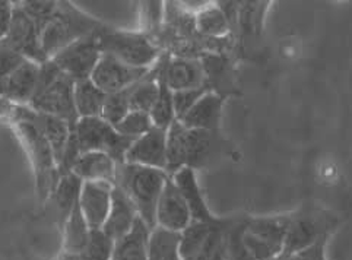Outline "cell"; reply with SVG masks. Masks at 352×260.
I'll return each mask as SVG.
<instances>
[{"label":"cell","mask_w":352,"mask_h":260,"mask_svg":"<svg viewBox=\"0 0 352 260\" xmlns=\"http://www.w3.org/2000/svg\"><path fill=\"white\" fill-rule=\"evenodd\" d=\"M338 226V218L322 208L304 206L288 215L285 254H296L323 239H329Z\"/></svg>","instance_id":"6"},{"label":"cell","mask_w":352,"mask_h":260,"mask_svg":"<svg viewBox=\"0 0 352 260\" xmlns=\"http://www.w3.org/2000/svg\"><path fill=\"white\" fill-rule=\"evenodd\" d=\"M80 153L104 152L117 164L124 162V155L132 147L133 139L117 132L116 127L105 122L102 117H84L72 129Z\"/></svg>","instance_id":"7"},{"label":"cell","mask_w":352,"mask_h":260,"mask_svg":"<svg viewBox=\"0 0 352 260\" xmlns=\"http://www.w3.org/2000/svg\"><path fill=\"white\" fill-rule=\"evenodd\" d=\"M12 126H14L21 145L25 149L31 161L40 200L41 202H47L58 179H60L54 152L47 139L32 123L27 120H18L12 122Z\"/></svg>","instance_id":"5"},{"label":"cell","mask_w":352,"mask_h":260,"mask_svg":"<svg viewBox=\"0 0 352 260\" xmlns=\"http://www.w3.org/2000/svg\"><path fill=\"white\" fill-rule=\"evenodd\" d=\"M138 217V210L132 204V200L127 197V195L120 187L114 186L111 195L110 214L101 230L107 234L113 241H116L132 230Z\"/></svg>","instance_id":"21"},{"label":"cell","mask_w":352,"mask_h":260,"mask_svg":"<svg viewBox=\"0 0 352 260\" xmlns=\"http://www.w3.org/2000/svg\"><path fill=\"white\" fill-rule=\"evenodd\" d=\"M210 91L209 87H202V88H195V89H184V91H177L173 92V102H174V113H175V119L182 120L184 114L189 111L193 105L201 100L205 94Z\"/></svg>","instance_id":"38"},{"label":"cell","mask_w":352,"mask_h":260,"mask_svg":"<svg viewBox=\"0 0 352 260\" xmlns=\"http://www.w3.org/2000/svg\"><path fill=\"white\" fill-rule=\"evenodd\" d=\"M227 219L221 224L224 226ZM221 226H209V224L204 222H196L192 221L190 226L187 227L184 231H182V244H180V253L183 260H189L192 256H195L201 247L205 244L210 232L214 231V228L221 227Z\"/></svg>","instance_id":"32"},{"label":"cell","mask_w":352,"mask_h":260,"mask_svg":"<svg viewBox=\"0 0 352 260\" xmlns=\"http://www.w3.org/2000/svg\"><path fill=\"white\" fill-rule=\"evenodd\" d=\"M142 31L158 44L161 32L166 22V3L164 2H144L142 3Z\"/></svg>","instance_id":"34"},{"label":"cell","mask_w":352,"mask_h":260,"mask_svg":"<svg viewBox=\"0 0 352 260\" xmlns=\"http://www.w3.org/2000/svg\"><path fill=\"white\" fill-rule=\"evenodd\" d=\"M168 177L170 175L162 170L127 162L117 164L114 186L120 187L132 200L139 218L151 230L157 227L158 200Z\"/></svg>","instance_id":"1"},{"label":"cell","mask_w":352,"mask_h":260,"mask_svg":"<svg viewBox=\"0 0 352 260\" xmlns=\"http://www.w3.org/2000/svg\"><path fill=\"white\" fill-rule=\"evenodd\" d=\"M114 127L120 135L136 140L138 138L148 133L154 127V123H152L151 116L148 113L129 111L124 119L117 123Z\"/></svg>","instance_id":"36"},{"label":"cell","mask_w":352,"mask_h":260,"mask_svg":"<svg viewBox=\"0 0 352 260\" xmlns=\"http://www.w3.org/2000/svg\"><path fill=\"white\" fill-rule=\"evenodd\" d=\"M196 31L205 39H224L230 34V23L215 2H209L195 15Z\"/></svg>","instance_id":"29"},{"label":"cell","mask_w":352,"mask_h":260,"mask_svg":"<svg viewBox=\"0 0 352 260\" xmlns=\"http://www.w3.org/2000/svg\"><path fill=\"white\" fill-rule=\"evenodd\" d=\"M222 107H224V97L214 91H208L179 122H182L183 126L187 129L219 132Z\"/></svg>","instance_id":"20"},{"label":"cell","mask_w":352,"mask_h":260,"mask_svg":"<svg viewBox=\"0 0 352 260\" xmlns=\"http://www.w3.org/2000/svg\"><path fill=\"white\" fill-rule=\"evenodd\" d=\"M222 147H224V142H222L219 132L187 129L186 167L195 171L209 167L221 155Z\"/></svg>","instance_id":"17"},{"label":"cell","mask_w":352,"mask_h":260,"mask_svg":"<svg viewBox=\"0 0 352 260\" xmlns=\"http://www.w3.org/2000/svg\"><path fill=\"white\" fill-rule=\"evenodd\" d=\"M82 183L84 182L79 180L74 173H66L60 175V179H58L54 187L49 200H52L53 205L56 206L57 214L62 217L63 222L66 221L70 212H72L75 205L79 202Z\"/></svg>","instance_id":"28"},{"label":"cell","mask_w":352,"mask_h":260,"mask_svg":"<svg viewBox=\"0 0 352 260\" xmlns=\"http://www.w3.org/2000/svg\"><path fill=\"white\" fill-rule=\"evenodd\" d=\"M180 244L182 232L155 227L149 234L148 260H183Z\"/></svg>","instance_id":"27"},{"label":"cell","mask_w":352,"mask_h":260,"mask_svg":"<svg viewBox=\"0 0 352 260\" xmlns=\"http://www.w3.org/2000/svg\"><path fill=\"white\" fill-rule=\"evenodd\" d=\"M129 111H131V105H129V88H127L124 91L107 96L101 117L107 123L116 126L117 123L124 119Z\"/></svg>","instance_id":"37"},{"label":"cell","mask_w":352,"mask_h":260,"mask_svg":"<svg viewBox=\"0 0 352 260\" xmlns=\"http://www.w3.org/2000/svg\"><path fill=\"white\" fill-rule=\"evenodd\" d=\"M171 179L174 184L177 186L182 196L184 197L187 206H189L192 221L209 224V226H221V224L226 221L214 217L212 212L209 210L205 202L204 193L201 191V187H199L195 170L184 167L175 174H173Z\"/></svg>","instance_id":"19"},{"label":"cell","mask_w":352,"mask_h":260,"mask_svg":"<svg viewBox=\"0 0 352 260\" xmlns=\"http://www.w3.org/2000/svg\"><path fill=\"white\" fill-rule=\"evenodd\" d=\"M151 228L138 217L132 230L114 241L111 260H148Z\"/></svg>","instance_id":"23"},{"label":"cell","mask_w":352,"mask_h":260,"mask_svg":"<svg viewBox=\"0 0 352 260\" xmlns=\"http://www.w3.org/2000/svg\"><path fill=\"white\" fill-rule=\"evenodd\" d=\"M102 54H110L120 62L140 69H151L160 61V45L142 31H122L105 25L98 32Z\"/></svg>","instance_id":"4"},{"label":"cell","mask_w":352,"mask_h":260,"mask_svg":"<svg viewBox=\"0 0 352 260\" xmlns=\"http://www.w3.org/2000/svg\"><path fill=\"white\" fill-rule=\"evenodd\" d=\"M98 32L91 34L88 37H84L67 45L66 49L58 52L50 61L66 76L75 82L91 79L94 69H96L102 56L98 43Z\"/></svg>","instance_id":"9"},{"label":"cell","mask_w":352,"mask_h":260,"mask_svg":"<svg viewBox=\"0 0 352 260\" xmlns=\"http://www.w3.org/2000/svg\"><path fill=\"white\" fill-rule=\"evenodd\" d=\"M41 32L43 30L37 21L22 8L21 2L14 3L9 31L3 41L28 61L43 65L47 61L41 50Z\"/></svg>","instance_id":"10"},{"label":"cell","mask_w":352,"mask_h":260,"mask_svg":"<svg viewBox=\"0 0 352 260\" xmlns=\"http://www.w3.org/2000/svg\"><path fill=\"white\" fill-rule=\"evenodd\" d=\"M27 61L28 58L23 57L15 49H12L3 40H0V79L14 74Z\"/></svg>","instance_id":"39"},{"label":"cell","mask_w":352,"mask_h":260,"mask_svg":"<svg viewBox=\"0 0 352 260\" xmlns=\"http://www.w3.org/2000/svg\"><path fill=\"white\" fill-rule=\"evenodd\" d=\"M326 241L327 239H323L319 243L309 247L306 250L298 252L296 254H289V260H326V256H324Z\"/></svg>","instance_id":"40"},{"label":"cell","mask_w":352,"mask_h":260,"mask_svg":"<svg viewBox=\"0 0 352 260\" xmlns=\"http://www.w3.org/2000/svg\"><path fill=\"white\" fill-rule=\"evenodd\" d=\"M40 78V65L27 61L14 74L0 79V97L14 105L28 107L32 101Z\"/></svg>","instance_id":"18"},{"label":"cell","mask_w":352,"mask_h":260,"mask_svg":"<svg viewBox=\"0 0 352 260\" xmlns=\"http://www.w3.org/2000/svg\"><path fill=\"white\" fill-rule=\"evenodd\" d=\"M288 215L248 217L243 241L254 260H274L284 253Z\"/></svg>","instance_id":"8"},{"label":"cell","mask_w":352,"mask_h":260,"mask_svg":"<svg viewBox=\"0 0 352 260\" xmlns=\"http://www.w3.org/2000/svg\"><path fill=\"white\" fill-rule=\"evenodd\" d=\"M124 162L166 171L167 169V130L152 127L138 138L124 155Z\"/></svg>","instance_id":"14"},{"label":"cell","mask_w":352,"mask_h":260,"mask_svg":"<svg viewBox=\"0 0 352 260\" xmlns=\"http://www.w3.org/2000/svg\"><path fill=\"white\" fill-rule=\"evenodd\" d=\"M75 80L66 76L52 61L40 65L37 91L28 107L37 113L50 114L75 127L79 116L74 98Z\"/></svg>","instance_id":"3"},{"label":"cell","mask_w":352,"mask_h":260,"mask_svg":"<svg viewBox=\"0 0 352 260\" xmlns=\"http://www.w3.org/2000/svg\"><path fill=\"white\" fill-rule=\"evenodd\" d=\"M18 120H27L40 130V133L50 144L57 161V167H58V162H60L63 157V152L66 149L69 138L72 135V127L69 126V123L58 119V117L34 111L30 107H25V105H16L15 107V111H14V116H12L10 122H18Z\"/></svg>","instance_id":"12"},{"label":"cell","mask_w":352,"mask_h":260,"mask_svg":"<svg viewBox=\"0 0 352 260\" xmlns=\"http://www.w3.org/2000/svg\"><path fill=\"white\" fill-rule=\"evenodd\" d=\"M267 5L265 2H240L237 28L240 27L244 34H261Z\"/></svg>","instance_id":"33"},{"label":"cell","mask_w":352,"mask_h":260,"mask_svg":"<svg viewBox=\"0 0 352 260\" xmlns=\"http://www.w3.org/2000/svg\"><path fill=\"white\" fill-rule=\"evenodd\" d=\"M12 12H14V3L0 0V40H3L9 31Z\"/></svg>","instance_id":"41"},{"label":"cell","mask_w":352,"mask_h":260,"mask_svg":"<svg viewBox=\"0 0 352 260\" xmlns=\"http://www.w3.org/2000/svg\"><path fill=\"white\" fill-rule=\"evenodd\" d=\"M162 75L173 92L206 87V76L201 58L161 54Z\"/></svg>","instance_id":"13"},{"label":"cell","mask_w":352,"mask_h":260,"mask_svg":"<svg viewBox=\"0 0 352 260\" xmlns=\"http://www.w3.org/2000/svg\"><path fill=\"white\" fill-rule=\"evenodd\" d=\"M192 215L171 177L166 182L157 206V227L182 232L190 226Z\"/></svg>","instance_id":"15"},{"label":"cell","mask_w":352,"mask_h":260,"mask_svg":"<svg viewBox=\"0 0 352 260\" xmlns=\"http://www.w3.org/2000/svg\"><path fill=\"white\" fill-rule=\"evenodd\" d=\"M91 231L78 202L63 222V252L80 254L89 240Z\"/></svg>","instance_id":"26"},{"label":"cell","mask_w":352,"mask_h":260,"mask_svg":"<svg viewBox=\"0 0 352 260\" xmlns=\"http://www.w3.org/2000/svg\"><path fill=\"white\" fill-rule=\"evenodd\" d=\"M56 260H80V257H79V254H75V253L62 252L60 254H58V257Z\"/></svg>","instance_id":"43"},{"label":"cell","mask_w":352,"mask_h":260,"mask_svg":"<svg viewBox=\"0 0 352 260\" xmlns=\"http://www.w3.org/2000/svg\"><path fill=\"white\" fill-rule=\"evenodd\" d=\"M186 135L187 129L182 122L174 120L167 129V169L171 177L186 167Z\"/></svg>","instance_id":"30"},{"label":"cell","mask_w":352,"mask_h":260,"mask_svg":"<svg viewBox=\"0 0 352 260\" xmlns=\"http://www.w3.org/2000/svg\"><path fill=\"white\" fill-rule=\"evenodd\" d=\"M151 69L132 67L110 54H102L98 65L94 69L91 80L102 92L110 96V94L131 88L136 82L145 78Z\"/></svg>","instance_id":"11"},{"label":"cell","mask_w":352,"mask_h":260,"mask_svg":"<svg viewBox=\"0 0 352 260\" xmlns=\"http://www.w3.org/2000/svg\"><path fill=\"white\" fill-rule=\"evenodd\" d=\"M158 66V85H160V94L157 102L154 105V109L149 113L151 120L154 123L155 127L160 129H168L171 123L175 119V113H174V102H173V91L168 88L166 79H164L162 75V61L160 57V61L157 62Z\"/></svg>","instance_id":"31"},{"label":"cell","mask_w":352,"mask_h":260,"mask_svg":"<svg viewBox=\"0 0 352 260\" xmlns=\"http://www.w3.org/2000/svg\"><path fill=\"white\" fill-rule=\"evenodd\" d=\"M75 107L79 119L84 117H101L107 94L102 92L91 79L75 82Z\"/></svg>","instance_id":"25"},{"label":"cell","mask_w":352,"mask_h":260,"mask_svg":"<svg viewBox=\"0 0 352 260\" xmlns=\"http://www.w3.org/2000/svg\"><path fill=\"white\" fill-rule=\"evenodd\" d=\"M117 162L104 152L80 153L70 173L82 182H105L114 184Z\"/></svg>","instance_id":"22"},{"label":"cell","mask_w":352,"mask_h":260,"mask_svg":"<svg viewBox=\"0 0 352 260\" xmlns=\"http://www.w3.org/2000/svg\"><path fill=\"white\" fill-rule=\"evenodd\" d=\"M16 105H14L12 102L6 101L5 98L0 97V117H5V119H12V116H14Z\"/></svg>","instance_id":"42"},{"label":"cell","mask_w":352,"mask_h":260,"mask_svg":"<svg viewBox=\"0 0 352 260\" xmlns=\"http://www.w3.org/2000/svg\"><path fill=\"white\" fill-rule=\"evenodd\" d=\"M114 184L105 182L82 183L79 208L91 230H101L107 221L111 208V195Z\"/></svg>","instance_id":"16"},{"label":"cell","mask_w":352,"mask_h":260,"mask_svg":"<svg viewBox=\"0 0 352 260\" xmlns=\"http://www.w3.org/2000/svg\"><path fill=\"white\" fill-rule=\"evenodd\" d=\"M104 25V22L87 15L70 2H57L53 17L41 32V50L45 61H50L72 43L98 32Z\"/></svg>","instance_id":"2"},{"label":"cell","mask_w":352,"mask_h":260,"mask_svg":"<svg viewBox=\"0 0 352 260\" xmlns=\"http://www.w3.org/2000/svg\"><path fill=\"white\" fill-rule=\"evenodd\" d=\"M158 94V66L155 63L145 78L129 88V105H131V111L149 114L157 102Z\"/></svg>","instance_id":"24"},{"label":"cell","mask_w":352,"mask_h":260,"mask_svg":"<svg viewBox=\"0 0 352 260\" xmlns=\"http://www.w3.org/2000/svg\"><path fill=\"white\" fill-rule=\"evenodd\" d=\"M114 241L102 230H92L85 249L79 254L80 260H111Z\"/></svg>","instance_id":"35"},{"label":"cell","mask_w":352,"mask_h":260,"mask_svg":"<svg viewBox=\"0 0 352 260\" xmlns=\"http://www.w3.org/2000/svg\"><path fill=\"white\" fill-rule=\"evenodd\" d=\"M274 260H289V254H285V253H283V254H280V256L275 257Z\"/></svg>","instance_id":"44"}]
</instances>
